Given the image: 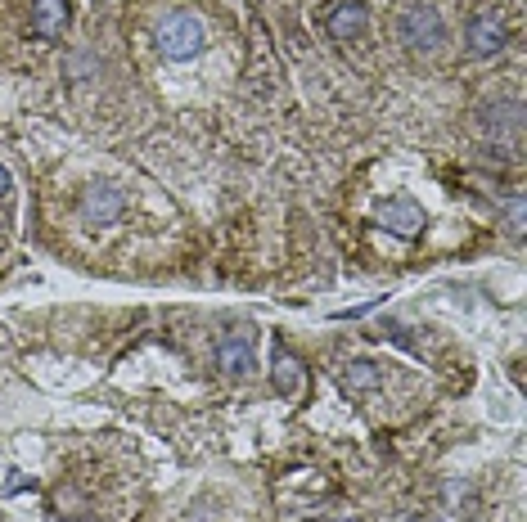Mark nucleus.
<instances>
[{"label":"nucleus","instance_id":"nucleus-1","mask_svg":"<svg viewBox=\"0 0 527 522\" xmlns=\"http://www.w3.org/2000/svg\"><path fill=\"white\" fill-rule=\"evenodd\" d=\"M154 41H158V50H163L167 59L185 63V59H194V54L208 45V32H203V23L194 14H167L163 23H158Z\"/></svg>","mask_w":527,"mask_h":522},{"label":"nucleus","instance_id":"nucleus-2","mask_svg":"<svg viewBox=\"0 0 527 522\" xmlns=\"http://www.w3.org/2000/svg\"><path fill=\"white\" fill-rule=\"evenodd\" d=\"M446 41V23L433 5H410L401 14V45H410L415 54H433Z\"/></svg>","mask_w":527,"mask_h":522},{"label":"nucleus","instance_id":"nucleus-3","mask_svg":"<svg viewBox=\"0 0 527 522\" xmlns=\"http://www.w3.org/2000/svg\"><path fill=\"white\" fill-rule=\"evenodd\" d=\"M379 221L388 234H397V239H415L419 230H424V207L415 203V198H388V203L379 207Z\"/></svg>","mask_w":527,"mask_h":522},{"label":"nucleus","instance_id":"nucleus-4","mask_svg":"<svg viewBox=\"0 0 527 522\" xmlns=\"http://www.w3.org/2000/svg\"><path fill=\"white\" fill-rule=\"evenodd\" d=\"M365 5L361 0H334V5L325 9V32L334 36V41H356V36L365 32Z\"/></svg>","mask_w":527,"mask_h":522},{"label":"nucleus","instance_id":"nucleus-5","mask_svg":"<svg viewBox=\"0 0 527 522\" xmlns=\"http://www.w3.org/2000/svg\"><path fill=\"white\" fill-rule=\"evenodd\" d=\"M122 216V189L118 185H91L82 194V221L86 225H113Z\"/></svg>","mask_w":527,"mask_h":522},{"label":"nucleus","instance_id":"nucleus-6","mask_svg":"<svg viewBox=\"0 0 527 522\" xmlns=\"http://www.w3.org/2000/svg\"><path fill=\"white\" fill-rule=\"evenodd\" d=\"M469 45H473V54H478V59H487V54L505 50V23H500L496 9H478V14H473Z\"/></svg>","mask_w":527,"mask_h":522},{"label":"nucleus","instance_id":"nucleus-7","mask_svg":"<svg viewBox=\"0 0 527 522\" xmlns=\"http://www.w3.org/2000/svg\"><path fill=\"white\" fill-rule=\"evenodd\" d=\"M64 27H68V0H37L32 32L37 36H64Z\"/></svg>","mask_w":527,"mask_h":522},{"label":"nucleus","instance_id":"nucleus-8","mask_svg":"<svg viewBox=\"0 0 527 522\" xmlns=\"http://www.w3.org/2000/svg\"><path fill=\"white\" fill-rule=\"evenodd\" d=\"M217 365L226 369V374H248L253 369V347H248V338H221V347H217Z\"/></svg>","mask_w":527,"mask_h":522},{"label":"nucleus","instance_id":"nucleus-9","mask_svg":"<svg viewBox=\"0 0 527 522\" xmlns=\"http://www.w3.org/2000/svg\"><path fill=\"white\" fill-rule=\"evenodd\" d=\"M379 365L374 360H352L347 365V374H343V383H347V392H374L379 387Z\"/></svg>","mask_w":527,"mask_h":522},{"label":"nucleus","instance_id":"nucleus-10","mask_svg":"<svg viewBox=\"0 0 527 522\" xmlns=\"http://www.w3.org/2000/svg\"><path fill=\"white\" fill-rule=\"evenodd\" d=\"M275 387H280L284 396L298 392V360H293L289 351H275Z\"/></svg>","mask_w":527,"mask_h":522},{"label":"nucleus","instance_id":"nucleus-11","mask_svg":"<svg viewBox=\"0 0 527 522\" xmlns=\"http://www.w3.org/2000/svg\"><path fill=\"white\" fill-rule=\"evenodd\" d=\"M509 225H514V234L523 230V198H514V203H509Z\"/></svg>","mask_w":527,"mask_h":522},{"label":"nucleus","instance_id":"nucleus-12","mask_svg":"<svg viewBox=\"0 0 527 522\" xmlns=\"http://www.w3.org/2000/svg\"><path fill=\"white\" fill-rule=\"evenodd\" d=\"M5 194H10V171L0 167V198H5Z\"/></svg>","mask_w":527,"mask_h":522}]
</instances>
